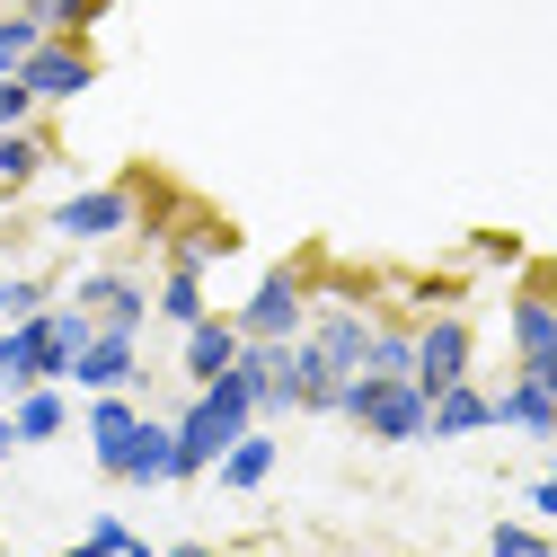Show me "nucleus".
I'll list each match as a JSON object with an SVG mask.
<instances>
[{"label":"nucleus","mask_w":557,"mask_h":557,"mask_svg":"<svg viewBox=\"0 0 557 557\" xmlns=\"http://www.w3.org/2000/svg\"><path fill=\"white\" fill-rule=\"evenodd\" d=\"M345 425H363L372 443H425L434 434V389L425 381H381V372H355L336 398Z\"/></svg>","instance_id":"obj_1"},{"label":"nucleus","mask_w":557,"mask_h":557,"mask_svg":"<svg viewBox=\"0 0 557 557\" xmlns=\"http://www.w3.org/2000/svg\"><path fill=\"white\" fill-rule=\"evenodd\" d=\"M53 239H72V248H107V239H133L143 231V186L115 177V186H81V195H62L53 213H45Z\"/></svg>","instance_id":"obj_2"},{"label":"nucleus","mask_w":557,"mask_h":557,"mask_svg":"<svg viewBox=\"0 0 557 557\" xmlns=\"http://www.w3.org/2000/svg\"><path fill=\"white\" fill-rule=\"evenodd\" d=\"M310 310H319V301H310V274H301V265H265L257 293H248L231 319H239L257 345H293V336H310Z\"/></svg>","instance_id":"obj_3"},{"label":"nucleus","mask_w":557,"mask_h":557,"mask_svg":"<svg viewBox=\"0 0 557 557\" xmlns=\"http://www.w3.org/2000/svg\"><path fill=\"white\" fill-rule=\"evenodd\" d=\"M18 81L36 89V107L89 98V89H98V45H89V36H45V45L18 62Z\"/></svg>","instance_id":"obj_4"},{"label":"nucleus","mask_w":557,"mask_h":557,"mask_svg":"<svg viewBox=\"0 0 557 557\" xmlns=\"http://www.w3.org/2000/svg\"><path fill=\"white\" fill-rule=\"evenodd\" d=\"M469 363H478L469 310H425V319H416V381H425L434 398H443L451 381H469Z\"/></svg>","instance_id":"obj_5"},{"label":"nucleus","mask_w":557,"mask_h":557,"mask_svg":"<svg viewBox=\"0 0 557 557\" xmlns=\"http://www.w3.org/2000/svg\"><path fill=\"white\" fill-rule=\"evenodd\" d=\"M72 301L98 327H133V336L151 327V284H143V274H124V265H81L72 274Z\"/></svg>","instance_id":"obj_6"},{"label":"nucleus","mask_w":557,"mask_h":557,"mask_svg":"<svg viewBox=\"0 0 557 557\" xmlns=\"http://www.w3.org/2000/svg\"><path fill=\"white\" fill-rule=\"evenodd\" d=\"M372 336H381V319L355 310V301H319V310H310V345H319V355H327L345 381L372 363Z\"/></svg>","instance_id":"obj_7"},{"label":"nucleus","mask_w":557,"mask_h":557,"mask_svg":"<svg viewBox=\"0 0 557 557\" xmlns=\"http://www.w3.org/2000/svg\"><path fill=\"white\" fill-rule=\"evenodd\" d=\"M133 381H143V336H133V327H98L89 345H81V355H72V389H133Z\"/></svg>","instance_id":"obj_8"},{"label":"nucleus","mask_w":557,"mask_h":557,"mask_svg":"<svg viewBox=\"0 0 557 557\" xmlns=\"http://www.w3.org/2000/svg\"><path fill=\"white\" fill-rule=\"evenodd\" d=\"M239 345H248V327H239L231 310H203V319L177 336V363H186V381L203 389V381H222V372L239 363Z\"/></svg>","instance_id":"obj_9"},{"label":"nucleus","mask_w":557,"mask_h":557,"mask_svg":"<svg viewBox=\"0 0 557 557\" xmlns=\"http://www.w3.org/2000/svg\"><path fill=\"white\" fill-rule=\"evenodd\" d=\"M496 425L505 434H531V443H557V381L548 372H513L496 389Z\"/></svg>","instance_id":"obj_10"},{"label":"nucleus","mask_w":557,"mask_h":557,"mask_svg":"<svg viewBox=\"0 0 557 557\" xmlns=\"http://www.w3.org/2000/svg\"><path fill=\"white\" fill-rule=\"evenodd\" d=\"M513 372H548L557 381V301L548 293H513Z\"/></svg>","instance_id":"obj_11"},{"label":"nucleus","mask_w":557,"mask_h":557,"mask_svg":"<svg viewBox=\"0 0 557 557\" xmlns=\"http://www.w3.org/2000/svg\"><path fill=\"white\" fill-rule=\"evenodd\" d=\"M81 425H89V460L115 478V460H124V443L133 434H143V407H133V389H98L89 398V416H81Z\"/></svg>","instance_id":"obj_12"},{"label":"nucleus","mask_w":557,"mask_h":557,"mask_svg":"<svg viewBox=\"0 0 557 557\" xmlns=\"http://www.w3.org/2000/svg\"><path fill=\"white\" fill-rule=\"evenodd\" d=\"M115 486H177V425L143 416V434H133L124 460H115Z\"/></svg>","instance_id":"obj_13"},{"label":"nucleus","mask_w":557,"mask_h":557,"mask_svg":"<svg viewBox=\"0 0 557 557\" xmlns=\"http://www.w3.org/2000/svg\"><path fill=\"white\" fill-rule=\"evenodd\" d=\"M62 389H72V381H36V389H18V398H10L18 443H27V451H45V443L72 434V398H62Z\"/></svg>","instance_id":"obj_14"},{"label":"nucleus","mask_w":557,"mask_h":557,"mask_svg":"<svg viewBox=\"0 0 557 557\" xmlns=\"http://www.w3.org/2000/svg\"><path fill=\"white\" fill-rule=\"evenodd\" d=\"M496 425V389H478V381H451L434 398V443H460V434H486Z\"/></svg>","instance_id":"obj_15"},{"label":"nucleus","mask_w":557,"mask_h":557,"mask_svg":"<svg viewBox=\"0 0 557 557\" xmlns=\"http://www.w3.org/2000/svg\"><path fill=\"white\" fill-rule=\"evenodd\" d=\"M203 310H213V301H203V265H160V293H151V319H169L177 336L203 319Z\"/></svg>","instance_id":"obj_16"},{"label":"nucleus","mask_w":557,"mask_h":557,"mask_svg":"<svg viewBox=\"0 0 557 557\" xmlns=\"http://www.w3.org/2000/svg\"><path fill=\"white\" fill-rule=\"evenodd\" d=\"M213 478L231 486V496H257V486L274 478V434H265V425H248V434L222 451V469H213Z\"/></svg>","instance_id":"obj_17"},{"label":"nucleus","mask_w":557,"mask_h":557,"mask_svg":"<svg viewBox=\"0 0 557 557\" xmlns=\"http://www.w3.org/2000/svg\"><path fill=\"white\" fill-rule=\"evenodd\" d=\"M18 10H27L45 36H89V27L115 10V0H18Z\"/></svg>","instance_id":"obj_18"},{"label":"nucleus","mask_w":557,"mask_h":557,"mask_svg":"<svg viewBox=\"0 0 557 557\" xmlns=\"http://www.w3.org/2000/svg\"><path fill=\"white\" fill-rule=\"evenodd\" d=\"M45 160H53V143H45L36 124H27V133H0V186H36Z\"/></svg>","instance_id":"obj_19"},{"label":"nucleus","mask_w":557,"mask_h":557,"mask_svg":"<svg viewBox=\"0 0 557 557\" xmlns=\"http://www.w3.org/2000/svg\"><path fill=\"white\" fill-rule=\"evenodd\" d=\"M363 372H381V381H416V327L381 319V336H372V363H363Z\"/></svg>","instance_id":"obj_20"},{"label":"nucleus","mask_w":557,"mask_h":557,"mask_svg":"<svg viewBox=\"0 0 557 557\" xmlns=\"http://www.w3.org/2000/svg\"><path fill=\"white\" fill-rule=\"evenodd\" d=\"M231 248H239V239H231L222 222H195V231H177L160 257H169V265H213V257H231Z\"/></svg>","instance_id":"obj_21"},{"label":"nucleus","mask_w":557,"mask_h":557,"mask_svg":"<svg viewBox=\"0 0 557 557\" xmlns=\"http://www.w3.org/2000/svg\"><path fill=\"white\" fill-rule=\"evenodd\" d=\"M36 310H53V284H45V274H0V327H18V319H36Z\"/></svg>","instance_id":"obj_22"},{"label":"nucleus","mask_w":557,"mask_h":557,"mask_svg":"<svg viewBox=\"0 0 557 557\" xmlns=\"http://www.w3.org/2000/svg\"><path fill=\"white\" fill-rule=\"evenodd\" d=\"M45 45V27L27 18V10H0V81H18V62Z\"/></svg>","instance_id":"obj_23"},{"label":"nucleus","mask_w":557,"mask_h":557,"mask_svg":"<svg viewBox=\"0 0 557 557\" xmlns=\"http://www.w3.org/2000/svg\"><path fill=\"white\" fill-rule=\"evenodd\" d=\"M89 540H98V548H107V557H160V548H151V540H143V531H133V522H124V513H89Z\"/></svg>","instance_id":"obj_24"},{"label":"nucleus","mask_w":557,"mask_h":557,"mask_svg":"<svg viewBox=\"0 0 557 557\" xmlns=\"http://www.w3.org/2000/svg\"><path fill=\"white\" fill-rule=\"evenodd\" d=\"M486 557H548V531H531V522H496V531H486Z\"/></svg>","instance_id":"obj_25"},{"label":"nucleus","mask_w":557,"mask_h":557,"mask_svg":"<svg viewBox=\"0 0 557 557\" xmlns=\"http://www.w3.org/2000/svg\"><path fill=\"white\" fill-rule=\"evenodd\" d=\"M36 115H45V107H36V89H27V81H0V133H27Z\"/></svg>","instance_id":"obj_26"},{"label":"nucleus","mask_w":557,"mask_h":557,"mask_svg":"<svg viewBox=\"0 0 557 557\" xmlns=\"http://www.w3.org/2000/svg\"><path fill=\"white\" fill-rule=\"evenodd\" d=\"M531 513H540V522H557V469H548V478H531Z\"/></svg>","instance_id":"obj_27"},{"label":"nucleus","mask_w":557,"mask_h":557,"mask_svg":"<svg viewBox=\"0 0 557 557\" xmlns=\"http://www.w3.org/2000/svg\"><path fill=\"white\" fill-rule=\"evenodd\" d=\"M160 557H222V548H203V540H177V548H160Z\"/></svg>","instance_id":"obj_28"},{"label":"nucleus","mask_w":557,"mask_h":557,"mask_svg":"<svg viewBox=\"0 0 557 557\" xmlns=\"http://www.w3.org/2000/svg\"><path fill=\"white\" fill-rule=\"evenodd\" d=\"M62 557H107V548H98V540H72V548H62Z\"/></svg>","instance_id":"obj_29"},{"label":"nucleus","mask_w":557,"mask_h":557,"mask_svg":"<svg viewBox=\"0 0 557 557\" xmlns=\"http://www.w3.org/2000/svg\"><path fill=\"white\" fill-rule=\"evenodd\" d=\"M0 557H10V531H0Z\"/></svg>","instance_id":"obj_30"},{"label":"nucleus","mask_w":557,"mask_h":557,"mask_svg":"<svg viewBox=\"0 0 557 557\" xmlns=\"http://www.w3.org/2000/svg\"><path fill=\"white\" fill-rule=\"evenodd\" d=\"M548 557H557V540H548Z\"/></svg>","instance_id":"obj_31"}]
</instances>
